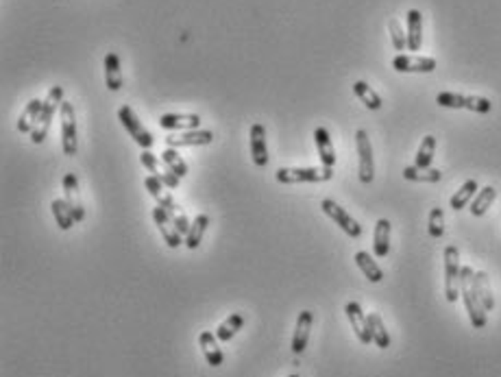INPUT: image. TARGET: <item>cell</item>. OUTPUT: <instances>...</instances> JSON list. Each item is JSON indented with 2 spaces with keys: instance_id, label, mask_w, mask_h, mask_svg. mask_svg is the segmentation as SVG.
<instances>
[{
  "instance_id": "cell-3",
  "label": "cell",
  "mask_w": 501,
  "mask_h": 377,
  "mask_svg": "<svg viewBox=\"0 0 501 377\" xmlns=\"http://www.w3.org/2000/svg\"><path fill=\"white\" fill-rule=\"evenodd\" d=\"M334 177V168H279L275 179L283 186L297 184H325Z\"/></svg>"
},
{
  "instance_id": "cell-2",
  "label": "cell",
  "mask_w": 501,
  "mask_h": 377,
  "mask_svg": "<svg viewBox=\"0 0 501 377\" xmlns=\"http://www.w3.org/2000/svg\"><path fill=\"white\" fill-rule=\"evenodd\" d=\"M61 102H63V87L61 85H53L48 90V96L44 98V107H42V114L35 122L33 131H31V142L33 144H42L46 140V135L51 131V124H53V118H55V112L61 110Z\"/></svg>"
},
{
  "instance_id": "cell-7",
  "label": "cell",
  "mask_w": 501,
  "mask_h": 377,
  "mask_svg": "<svg viewBox=\"0 0 501 377\" xmlns=\"http://www.w3.org/2000/svg\"><path fill=\"white\" fill-rule=\"evenodd\" d=\"M61 147L65 155H77L79 151V140H77V114H75V105L73 102L63 100L61 102Z\"/></svg>"
},
{
  "instance_id": "cell-34",
  "label": "cell",
  "mask_w": 501,
  "mask_h": 377,
  "mask_svg": "<svg viewBox=\"0 0 501 377\" xmlns=\"http://www.w3.org/2000/svg\"><path fill=\"white\" fill-rule=\"evenodd\" d=\"M434 151H436V138L434 135H425L418 151H416V161L414 166L416 168H429L432 166V159H434Z\"/></svg>"
},
{
  "instance_id": "cell-35",
  "label": "cell",
  "mask_w": 501,
  "mask_h": 377,
  "mask_svg": "<svg viewBox=\"0 0 501 377\" xmlns=\"http://www.w3.org/2000/svg\"><path fill=\"white\" fill-rule=\"evenodd\" d=\"M242 327H244V317H242V314H231V317H227V319L218 325L216 336H218L221 342H229Z\"/></svg>"
},
{
  "instance_id": "cell-29",
  "label": "cell",
  "mask_w": 501,
  "mask_h": 377,
  "mask_svg": "<svg viewBox=\"0 0 501 377\" xmlns=\"http://www.w3.org/2000/svg\"><path fill=\"white\" fill-rule=\"evenodd\" d=\"M473 286H475V292L482 301V305L486 307V312L492 310L495 307V297H492V290H490V280L484 270H478L473 275Z\"/></svg>"
},
{
  "instance_id": "cell-25",
  "label": "cell",
  "mask_w": 501,
  "mask_h": 377,
  "mask_svg": "<svg viewBox=\"0 0 501 377\" xmlns=\"http://www.w3.org/2000/svg\"><path fill=\"white\" fill-rule=\"evenodd\" d=\"M355 264H357V268H360L364 275L369 277V282L379 284V282L384 280V270L379 268V264H377L366 251H357V253H355Z\"/></svg>"
},
{
  "instance_id": "cell-11",
  "label": "cell",
  "mask_w": 501,
  "mask_h": 377,
  "mask_svg": "<svg viewBox=\"0 0 501 377\" xmlns=\"http://www.w3.org/2000/svg\"><path fill=\"white\" fill-rule=\"evenodd\" d=\"M344 312H347V319L351 323V329L355 331L357 340L362 342V345H371L373 342V336H371V327H369V317L362 312V307L357 301H349L344 305Z\"/></svg>"
},
{
  "instance_id": "cell-12",
  "label": "cell",
  "mask_w": 501,
  "mask_h": 377,
  "mask_svg": "<svg viewBox=\"0 0 501 377\" xmlns=\"http://www.w3.org/2000/svg\"><path fill=\"white\" fill-rule=\"evenodd\" d=\"M213 142V133L209 129H194V131H181L166 138V144L170 149H184V147H207Z\"/></svg>"
},
{
  "instance_id": "cell-37",
  "label": "cell",
  "mask_w": 501,
  "mask_h": 377,
  "mask_svg": "<svg viewBox=\"0 0 501 377\" xmlns=\"http://www.w3.org/2000/svg\"><path fill=\"white\" fill-rule=\"evenodd\" d=\"M427 229H429V235L432 238H443L445 233V214L441 208H434L432 212H429V223H427Z\"/></svg>"
},
{
  "instance_id": "cell-5",
  "label": "cell",
  "mask_w": 501,
  "mask_h": 377,
  "mask_svg": "<svg viewBox=\"0 0 501 377\" xmlns=\"http://www.w3.org/2000/svg\"><path fill=\"white\" fill-rule=\"evenodd\" d=\"M445 297L449 303H455L460 299V280H462V266H460V251L458 247L449 245L445 249Z\"/></svg>"
},
{
  "instance_id": "cell-40",
  "label": "cell",
  "mask_w": 501,
  "mask_h": 377,
  "mask_svg": "<svg viewBox=\"0 0 501 377\" xmlns=\"http://www.w3.org/2000/svg\"><path fill=\"white\" fill-rule=\"evenodd\" d=\"M159 179H162V184H164V186H166L168 190H176V188H179V181H181V179H179V177H176L174 173H170V170H168V168H166V170H164V173L159 175Z\"/></svg>"
},
{
  "instance_id": "cell-17",
  "label": "cell",
  "mask_w": 501,
  "mask_h": 377,
  "mask_svg": "<svg viewBox=\"0 0 501 377\" xmlns=\"http://www.w3.org/2000/svg\"><path fill=\"white\" fill-rule=\"evenodd\" d=\"M218 342H221L218 336L207 331V329L199 334V345H201V351H203V356H205L209 366H221L225 362V354L218 347Z\"/></svg>"
},
{
  "instance_id": "cell-8",
  "label": "cell",
  "mask_w": 501,
  "mask_h": 377,
  "mask_svg": "<svg viewBox=\"0 0 501 377\" xmlns=\"http://www.w3.org/2000/svg\"><path fill=\"white\" fill-rule=\"evenodd\" d=\"M355 147H357V159H360V175L362 184H371L375 179V159H373V147L369 140V133L364 129L355 131Z\"/></svg>"
},
{
  "instance_id": "cell-16",
  "label": "cell",
  "mask_w": 501,
  "mask_h": 377,
  "mask_svg": "<svg viewBox=\"0 0 501 377\" xmlns=\"http://www.w3.org/2000/svg\"><path fill=\"white\" fill-rule=\"evenodd\" d=\"M159 127L166 131H194L201 127L199 114H164L159 116Z\"/></svg>"
},
{
  "instance_id": "cell-22",
  "label": "cell",
  "mask_w": 501,
  "mask_h": 377,
  "mask_svg": "<svg viewBox=\"0 0 501 377\" xmlns=\"http://www.w3.org/2000/svg\"><path fill=\"white\" fill-rule=\"evenodd\" d=\"M42 107H44V100H42V98H31V100L26 102L24 112H22L20 118H18V131H20V133H31V131H33L35 122H38V118H40V114H42Z\"/></svg>"
},
{
  "instance_id": "cell-33",
  "label": "cell",
  "mask_w": 501,
  "mask_h": 377,
  "mask_svg": "<svg viewBox=\"0 0 501 377\" xmlns=\"http://www.w3.org/2000/svg\"><path fill=\"white\" fill-rule=\"evenodd\" d=\"M162 161H164V166L170 170V173H174L179 179H184V177H188V164L184 161V157L176 153V149H166L164 153H162Z\"/></svg>"
},
{
  "instance_id": "cell-4",
  "label": "cell",
  "mask_w": 501,
  "mask_h": 377,
  "mask_svg": "<svg viewBox=\"0 0 501 377\" xmlns=\"http://www.w3.org/2000/svg\"><path fill=\"white\" fill-rule=\"evenodd\" d=\"M436 102L447 110H469L475 114H488L492 110V102L484 96H467L455 92H441L436 96Z\"/></svg>"
},
{
  "instance_id": "cell-28",
  "label": "cell",
  "mask_w": 501,
  "mask_h": 377,
  "mask_svg": "<svg viewBox=\"0 0 501 377\" xmlns=\"http://www.w3.org/2000/svg\"><path fill=\"white\" fill-rule=\"evenodd\" d=\"M209 223H211V221H209L207 214H199V216L192 221V227H190V231L186 233V247H188L190 251H194V249L201 247V240H203V235H205Z\"/></svg>"
},
{
  "instance_id": "cell-36",
  "label": "cell",
  "mask_w": 501,
  "mask_h": 377,
  "mask_svg": "<svg viewBox=\"0 0 501 377\" xmlns=\"http://www.w3.org/2000/svg\"><path fill=\"white\" fill-rule=\"evenodd\" d=\"M388 31H390V40H392L395 51H406L408 48V33L404 31V26L397 18H392L388 22Z\"/></svg>"
},
{
  "instance_id": "cell-9",
  "label": "cell",
  "mask_w": 501,
  "mask_h": 377,
  "mask_svg": "<svg viewBox=\"0 0 501 377\" xmlns=\"http://www.w3.org/2000/svg\"><path fill=\"white\" fill-rule=\"evenodd\" d=\"M320 210H323L349 238H360V235H362L360 223H357L344 208H340V205H338L334 198H325L323 203H320Z\"/></svg>"
},
{
  "instance_id": "cell-10",
  "label": "cell",
  "mask_w": 501,
  "mask_h": 377,
  "mask_svg": "<svg viewBox=\"0 0 501 377\" xmlns=\"http://www.w3.org/2000/svg\"><path fill=\"white\" fill-rule=\"evenodd\" d=\"M153 221H155V225H157V229H159V233H162V238H164V243H166L170 249H179L181 245H186V235L176 229V225L172 223V218L159 208V205L153 210Z\"/></svg>"
},
{
  "instance_id": "cell-39",
  "label": "cell",
  "mask_w": 501,
  "mask_h": 377,
  "mask_svg": "<svg viewBox=\"0 0 501 377\" xmlns=\"http://www.w3.org/2000/svg\"><path fill=\"white\" fill-rule=\"evenodd\" d=\"M170 218H172V223L176 225V229H179V231H181L184 235H186V233L190 231L192 223H190V218L186 216V212H184L181 208H179V210H176L174 214H170Z\"/></svg>"
},
{
  "instance_id": "cell-18",
  "label": "cell",
  "mask_w": 501,
  "mask_h": 377,
  "mask_svg": "<svg viewBox=\"0 0 501 377\" xmlns=\"http://www.w3.org/2000/svg\"><path fill=\"white\" fill-rule=\"evenodd\" d=\"M314 142H316L320 164H323L325 168H334L336 166V151H334V142L329 138V131L325 127L314 129Z\"/></svg>"
},
{
  "instance_id": "cell-27",
  "label": "cell",
  "mask_w": 501,
  "mask_h": 377,
  "mask_svg": "<svg viewBox=\"0 0 501 377\" xmlns=\"http://www.w3.org/2000/svg\"><path fill=\"white\" fill-rule=\"evenodd\" d=\"M51 210H53V216H55V221H57V225H59L61 231H68L70 227L77 223V221H75V212H73V208H70V205L65 203V198H55V201L51 203Z\"/></svg>"
},
{
  "instance_id": "cell-14",
  "label": "cell",
  "mask_w": 501,
  "mask_h": 377,
  "mask_svg": "<svg viewBox=\"0 0 501 377\" xmlns=\"http://www.w3.org/2000/svg\"><path fill=\"white\" fill-rule=\"evenodd\" d=\"M63 198L65 203L73 208L75 212V221L81 223L85 218V208H83V198H81V190H79V179L75 173H65L63 175Z\"/></svg>"
},
{
  "instance_id": "cell-19",
  "label": "cell",
  "mask_w": 501,
  "mask_h": 377,
  "mask_svg": "<svg viewBox=\"0 0 501 377\" xmlns=\"http://www.w3.org/2000/svg\"><path fill=\"white\" fill-rule=\"evenodd\" d=\"M312 323H314V314L310 310H303L297 319V325H295V336H292V354H303L305 347H307V340H310V329H312Z\"/></svg>"
},
{
  "instance_id": "cell-21",
  "label": "cell",
  "mask_w": 501,
  "mask_h": 377,
  "mask_svg": "<svg viewBox=\"0 0 501 377\" xmlns=\"http://www.w3.org/2000/svg\"><path fill=\"white\" fill-rule=\"evenodd\" d=\"M408 24V51H421L423 44V16L418 9H410L406 14Z\"/></svg>"
},
{
  "instance_id": "cell-13",
  "label": "cell",
  "mask_w": 501,
  "mask_h": 377,
  "mask_svg": "<svg viewBox=\"0 0 501 377\" xmlns=\"http://www.w3.org/2000/svg\"><path fill=\"white\" fill-rule=\"evenodd\" d=\"M436 59L434 57H418V55H397L392 59V68L397 73H434L436 70Z\"/></svg>"
},
{
  "instance_id": "cell-31",
  "label": "cell",
  "mask_w": 501,
  "mask_h": 377,
  "mask_svg": "<svg viewBox=\"0 0 501 377\" xmlns=\"http://www.w3.org/2000/svg\"><path fill=\"white\" fill-rule=\"evenodd\" d=\"M369 327H371V336H373V342L379 347V349H388L390 347V334L384 325V319L377 314V312H371L369 314Z\"/></svg>"
},
{
  "instance_id": "cell-41",
  "label": "cell",
  "mask_w": 501,
  "mask_h": 377,
  "mask_svg": "<svg viewBox=\"0 0 501 377\" xmlns=\"http://www.w3.org/2000/svg\"><path fill=\"white\" fill-rule=\"evenodd\" d=\"M290 377H299V375H290Z\"/></svg>"
},
{
  "instance_id": "cell-1",
  "label": "cell",
  "mask_w": 501,
  "mask_h": 377,
  "mask_svg": "<svg viewBox=\"0 0 501 377\" xmlns=\"http://www.w3.org/2000/svg\"><path fill=\"white\" fill-rule=\"evenodd\" d=\"M473 275L475 270L471 266H462V280H460V297L464 301V307H467L469 312V319H471V325L475 329H482L486 327V307L482 305L478 292H475V286H473Z\"/></svg>"
},
{
  "instance_id": "cell-24",
  "label": "cell",
  "mask_w": 501,
  "mask_h": 377,
  "mask_svg": "<svg viewBox=\"0 0 501 377\" xmlns=\"http://www.w3.org/2000/svg\"><path fill=\"white\" fill-rule=\"evenodd\" d=\"M404 179L416 181V184H438L443 179V173L436 168H416V166H406L404 168Z\"/></svg>"
},
{
  "instance_id": "cell-6",
  "label": "cell",
  "mask_w": 501,
  "mask_h": 377,
  "mask_svg": "<svg viewBox=\"0 0 501 377\" xmlns=\"http://www.w3.org/2000/svg\"><path fill=\"white\" fill-rule=\"evenodd\" d=\"M118 120L120 124L127 129V133L133 138V142L142 149V151H151V147L155 144V138L151 135V131L142 124V120L135 116V112L129 105H122L118 110Z\"/></svg>"
},
{
  "instance_id": "cell-15",
  "label": "cell",
  "mask_w": 501,
  "mask_h": 377,
  "mask_svg": "<svg viewBox=\"0 0 501 377\" xmlns=\"http://www.w3.org/2000/svg\"><path fill=\"white\" fill-rule=\"evenodd\" d=\"M250 157L253 164L264 168L268 164V147H266V129L262 122L250 124Z\"/></svg>"
},
{
  "instance_id": "cell-32",
  "label": "cell",
  "mask_w": 501,
  "mask_h": 377,
  "mask_svg": "<svg viewBox=\"0 0 501 377\" xmlns=\"http://www.w3.org/2000/svg\"><path fill=\"white\" fill-rule=\"evenodd\" d=\"M495 198H497V190L492 188V186H486V188H482L478 194H475V198L471 201V214L473 216H484L486 212H488V208L490 205L495 203Z\"/></svg>"
},
{
  "instance_id": "cell-23",
  "label": "cell",
  "mask_w": 501,
  "mask_h": 377,
  "mask_svg": "<svg viewBox=\"0 0 501 377\" xmlns=\"http://www.w3.org/2000/svg\"><path fill=\"white\" fill-rule=\"evenodd\" d=\"M373 251H375L377 257H386L390 253V221L388 218H379L377 225H375Z\"/></svg>"
},
{
  "instance_id": "cell-30",
  "label": "cell",
  "mask_w": 501,
  "mask_h": 377,
  "mask_svg": "<svg viewBox=\"0 0 501 377\" xmlns=\"http://www.w3.org/2000/svg\"><path fill=\"white\" fill-rule=\"evenodd\" d=\"M353 92H355V96L360 98L369 110H373V112L381 110V96L366 81H355L353 83Z\"/></svg>"
},
{
  "instance_id": "cell-20",
  "label": "cell",
  "mask_w": 501,
  "mask_h": 377,
  "mask_svg": "<svg viewBox=\"0 0 501 377\" xmlns=\"http://www.w3.org/2000/svg\"><path fill=\"white\" fill-rule=\"evenodd\" d=\"M105 83H107V90L112 92H118L125 83L122 79V70H120V57L116 53H107L105 55Z\"/></svg>"
},
{
  "instance_id": "cell-38",
  "label": "cell",
  "mask_w": 501,
  "mask_h": 377,
  "mask_svg": "<svg viewBox=\"0 0 501 377\" xmlns=\"http://www.w3.org/2000/svg\"><path fill=\"white\" fill-rule=\"evenodd\" d=\"M139 161H142V166H144L151 175H155V177H159V175H162V173H159V161H157V155H153L151 151H142Z\"/></svg>"
},
{
  "instance_id": "cell-26",
  "label": "cell",
  "mask_w": 501,
  "mask_h": 377,
  "mask_svg": "<svg viewBox=\"0 0 501 377\" xmlns=\"http://www.w3.org/2000/svg\"><path fill=\"white\" fill-rule=\"evenodd\" d=\"M478 181L475 179H469V181H464L462 186H460V190L451 196V201H449V205L451 208L455 210V212H460V210H464L467 208V205L475 198V194H478Z\"/></svg>"
}]
</instances>
